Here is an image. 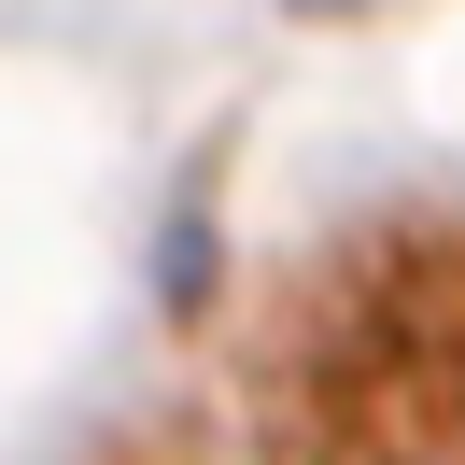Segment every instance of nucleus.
<instances>
[{
	"instance_id": "1",
	"label": "nucleus",
	"mask_w": 465,
	"mask_h": 465,
	"mask_svg": "<svg viewBox=\"0 0 465 465\" xmlns=\"http://www.w3.org/2000/svg\"><path fill=\"white\" fill-rule=\"evenodd\" d=\"M311 465H465V226H395L339 254L296 324Z\"/></svg>"
}]
</instances>
